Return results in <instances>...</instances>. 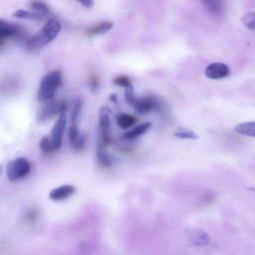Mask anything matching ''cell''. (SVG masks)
Returning a JSON list of instances; mask_svg holds the SVG:
<instances>
[{
  "label": "cell",
  "instance_id": "ffe728a7",
  "mask_svg": "<svg viewBox=\"0 0 255 255\" xmlns=\"http://www.w3.org/2000/svg\"><path fill=\"white\" fill-rule=\"evenodd\" d=\"M29 6L32 9L43 15L48 14L50 11L48 6L41 1H31L29 3Z\"/></svg>",
  "mask_w": 255,
  "mask_h": 255
},
{
  "label": "cell",
  "instance_id": "8fae6325",
  "mask_svg": "<svg viewBox=\"0 0 255 255\" xmlns=\"http://www.w3.org/2000/svg\"><path fill=\"white\" fill-rule=\"evenodd\" d=\"M187 236L190 243L194 246L203 247L208 244L210 238L204 231L197 229H189Z\"/></svg>",
  "mask_w": 255,
  "mask_h": 255
},
{
  "label": "cell",
  "instance_id": "3957f363",
  "mask_svg": "<svg viewBox=\"0 0 255 255\" xmlns=\"http://www.w3.org/2000/svg\"><path fill=\"white\" fill-rule=\"evenodd\" d=\"M31 166L27 159L18 157L9 161L6 166L8 180L14 182L26 177L30 172Z\"/></svg>",
  "mask_w": 255,
  "mask_h": 255
},
{
  "label": "cell",
  "instance_id": "4dcf8cb0",
  "mask_svg": "<svg viewBox=\"0 0 255 255\" xmlns=\"http://www.w3.org/2000/svg\"><path fill=\"white\" fill-rule=\"evenodd\" d=\"M109 99L112 102H116L117 100V96L115 94H111L109 97Z\"/></svg>",
  "mask_w": 255,
  "mask_h": 255
},
{
  "label": "cell",
  "instance_id": "f546056e",
  "mask_svg": "<svg viewBox=\"0 0 255 255\" xmlns=\"http://www.w3.org/2000/svg\"><path fill=\"white\" fill-rule=\"evenodd\" d=\"M79 2L87 8H90L94 4V2L93 0H80L79 1Z\"/></svg>",
  "mask_w": 255,
  "mask_h": 255
},
{
  "label": "cell",
  "instance_id": "277c9868",
  "mask_svg": "<svg viewBox=\"0 0 255 255\" xmlns=\"http://www.w3.org/2000/svg\"><path fill=\"white\" fill-rule=\"evenodd\" d=\"M67 104L65 101L51 100L41 108L38 114V120L40 122H46L57 115L65 114Z\"/></svg>",
  "mask_w": 255,
  "mask_h": 255
},
{
  "label": "cell",
  "instance_id": "2e32d148",
  "mask_svg": "<svg viewBox=\"0 0 255 255\" xmlns=\"http://www.w3.org/2000/svg\"><path fill=\"white\" fill-rule=\"evenodd\" d=\"M202 2L210 13L214 16L222 14L224 10L223 1L218 0H203Z\"/></svg>",
  "mask_w": 255,
  "mask_h": 255
},
{
  "label": "cell",
  "instance_id": "8992f818",
  "mask_svg": "<svg viewBox=\"0 0 255 255\" xmlns=\"http://www.w3.org/2000/svg\"><path fill=\"white\" fill-rule=\"evenodd\" d=\"M111 110L107 107H103L100 111L99 126L100 130L101 141L104 144L108 145L111 142L110 134Z\"/></svg>",
  "mask_w": 255,
  "mask_h": 255
},
{
  "label": "cell",
  "instance_id": "5b68a950",
  "mask_svg": "<svg viewBox=\"0 0 255 255\" xmlns=\"http://www.w3.org/2000/svg\"><path fill=\"white\" fill-rule=\"evenodd\" d=\"M66 123L65 114L60 115L51 129L49 137L54 151L59 149L62 146Z\"/></svg>",
  "mask_w": 255,
  "mask_h": 255
},
{
  "label": "cell",
  "instance_id": "7c38bea8",
  "mask_svg": "<svg viewBox=\"0 0 255 255\" xmlns=\"http://www.w3.org/2000/svg\"><path fill=\"white\" fill-rule=\"evenodd\" d=\"M96 157L98 162L105 167H110L113 164V159L106 149V145L99 142L96 147Z\"/></svg>",
  "mask_w": 255,
  "mask_h": 255
},
{
  "label": "cell",
  "instance_id": "83f0119b",
  "mask_svg": "<svg viewBox=\"0 0 255 255\" xmlns=\"http://www.w3.org/2000/svg\"><path fill=\"white\" fill-rule=\"evenodd\" d=\"M100 79L96 75L91 76L89 80V85L90 88L93 92H95L99 89L100 86Z\"/></svg>",
  "mask_w": 255,
  "mask_h": 255
},
{
  "label": "cell",
  "instance_id": "7a4b0ae2",
  "mask_svg": "<svg viewBox=\"0 0 255 255\" xmlns=\"http://www.w3.org/2000/svg\"><path fill=\"white\" fill-rule=\"evenodd\" d=\"M62 78L59 70H53L42 79L37 93V99L39 102L50 100L62 83Z\"/></svg>",
  "mask_w": 255,
  "mask_h": 255
},
{
  "label": "cell",
  "instance_id": "5bb4252c",
  "mask_svg": "<svg viewBox=\"0 0 255 255\" xmlns=\"http://www.w3.org/2000/svg\"><path fill=\"white\" fill-rule=\"evenodd\" d=\"M113 26L111 21H102L87 29L85 33L88 36L102 34L110 30Z\"/></svg>",
  "mask_w": 255,
  "mask_h": 255
},
{
  "label": "cell",
  "instance_id": "f1b7e54d",
  "mask_svg": "<svg viewBox=\"0 0 255 255\" xmlns=\"http://www.w3.org/2000/svg\"><path fill=\"white\" fill-rule=\"evenodd\" d=\"M37 213L35 209H30L27 213L26 218L29 221H32L36 218Z\"/></svg>",
  "mask_w": 255,
  "mask_h": 255
},
{
  "label": "cell",
  "instance_id": "603a6c76",
  "mask_svg": "<svg viewBox=\"0 0 255 255\" xmlns=\"http://www.w3.org/2000/svg\"><path fill=\"white\" fill-rule=\"evenodd\" d=\"M242 20L247 27L250 29H255V12L246 13L242 17Z\"/></svg>",
  "mask_w": 255,
  "mask_h": 255
},
{
  "label": "cell",
  "instance_id": "cb8c5ba5",
  "mask_svg": "<svg viewBox=\"0 0 255 255\" xmlns=\"http://www.w3.org/2000/svg\"><path fill=\"white\" fill-rule=\"evenodd\" d=\"M80 135L77 126H71L68 131L69 144L72 146Z\"/></svg>",
  "mask_w": 255,
  "mask_h": 255
},
{
  "label": "cell",
  "instance_id": "44dd1931",
  "mask_svg": "<svg viewBox=\"0 0 255 255\" xmlns=\"http://www.w3.org/2000/svg\"><path fill=\"white\" fill-rule=\"evenodd\" d=\"M39 148L40 150L44 153L51 154L53 152V150L49 136H44L40 140Z\"/></svg>",
  "mask_w": 255,
  "mask_h": 255
},
{
  "label": "cell",
  "instance_id": "4316f807",
  "mask_svg": "<svg viewBox=\"0 0 255 255\" xmlns=\"http://www.w3.org/2000/svg\"><path fill=\"white\" fill-rule=\"evenodd\" d=\"M125 98L127 102L131 105L135 97L134 95L133 88L132 85L125 88Z\"/></svg>",
  "mask_w": 255,
  "mask_h": 255
},
{
  "label": "cell",
  "instance_id": "9c48e42d",
  "mask_svg": "<svg viewBox=\"0 0 255 255\" xmlns=\"http://www.w3.org/2000/svg\"><path fill=\"white\" fill-rule=\"evenodd\" d=\"M131 106L139 114L145 115L154 111L157 107V103L154 99L150 97L135 98Z\"/></svg>",
  "mask_w": 255,
  "mask_h": 255
},
{
  "label": "cell",
  "instance_id": "6da1fadb",
  "mask_svg": "<svg viewBox=\"0 0 255 255\" xmlns=\"http://www.w3.org/2000/svg\"><path fill=\"white\" fill-rule=\"evenodd\" d=\"M61 29V25L59 21L55 19H50L39 32L27 40V47L29 49H34L47 44L58 35Z\"/></svg>",
  "mask_w": 255,
  "mask_h": 255
},
{
  "label": "cell",
  "instance_id": "7402d4cb",
  "mask_svg": "<svg viewBox=\"0 0 255 255\" xmlns=\"http://www.w3.org/2000/svg\"><path fill=\"white\" fill-rule=\"evenodd\" d=\"M174 136L180 139H196L198 135L194 132L188 130H181L173 133Z\"/></svg>",
  "mask_w": 255,
  "mask_h": 255
},
{
  "label": "cell",
  "instance_id": "484cf974",
  "mask_svg": "<svg viewBox=\"0 0 255 255\" xmlns=\"http://www.w3.org/2000/svg\"><path fill=\"white\" fill-rule=\"evenodd\" d=\"M86 139L85 134H80L72 147L76 151H79L83 150L86 145Z\"/></svg>",
  "mask_w": 255,
  "mask_h": 255
},
{
  "label": "cell",
  "instance_id": "4fadbf2b",
  "mask_svg": "<svg viewBox=\"0 0 255 255\" xmlns=\"http://www.w3.org/2000/svg\"><path fill=\"white\" fill-rule=\"evenodd\" d=\"M117 126L122 129H128L135 125L137 118L130 114L119 113L116 116Z\"/></svg>",
  "mask_w": 255,
  "mask_h": 255
},
{
  "label": "cell",
  "instance_id": "e0dca14e",
  "mask_svg": "<svg viewBox=\"0 0 255 255\" xmlns=\"http://www.w3.org/2000/svg\"><path fill=\"white\" fill-rule=\"evenodd\" d=\"M235 130L241 134L255 137V122L240 123L235 127Z\"/></svg>",
  "mask_w": 255,
  "mask_h": 255
},
{
  "label": "cell",
  "instance_id": "d6986e66",
  "mask_svg": "<svg viewBox=\"0 0 255 255\" xmlns=\"http://www.w3.org/2000/svg\"><path fill=\"white\" fill-rule=\"evenodd\" d=\"M13 15L15 17L20 19H40L43 17V15L37 12H31L23 9L17 10L14 12Z\"/></svg>",
  "mask_w": 255,
  "mask_h": 255
},
{
  "label": "cell",
  "instance_id": "9a60e30c",
  "mask_svg": "<svg viewBox=\"0 0 255 255\" xmlns=\"http://www.w3.org/2000/svg\"><path fill=\"white\" fill-rule=\"evenodd\" d=\"M151 126V123L150 122L141 124L132 129L124 133L122 136L126 140L133 139L146 132Z\"/></svg>",
  "mask_w": 255,
  "mask_h": 255
},
{
  "label": "cell",
  "instance_id": "30bf717a",
  "mask_svg": "<svg viewBox=\"0 0 255 255\" xmlns=\"http://www.w3.org/2000/svg\"><path fill=\"white\" fill-rule=\"evenodd\" d=\"M75 191V188L71 185H63L55 188L49 193L50 198L55 201L65 200L70 197Z\"/></svg>",
  "mask_w": 255,
  "mask_h": 255
},
{
  "label": "cell",
  "instance_id": "52a82bcc",
  "mask_svg": "<svg viewBox=\"0 0 255 255\" xmlns=\"http://www.w3.org/2000/svg\"><path fill=\"white\" fill-rule=\"evenodd\" d=\"M24 29L18 24L9 23L1 20L0 21V44L2 45L4 40L12 37L20 36Z\"/></svg>",
  "mask_w": 255,
  "mask_h": 255
},
{
  "label": "cell",
  "instance_id": "ba28073f",
  "mask_svg": "<svg viewBox=\"0 0 255 255\" xmlns=\"http://www.w3.org/2000/svg\"><path fill=\"white\" fill-rule=\"evenodd\" d=\"M230 70L228 66L222 63L215 62L209 65L206 68V77L212 79H219L228 76Z\"/></svg>",
  "mask_w": 255,
  "mask_h": 255
},
{
  "label": "cell",
  "instance_id": "ac0fdd59",
  "mask_svg": "<svg viewBox=\"0 0 255 255\" xmlns=\"http://www.w3.org/2000/svg\"><path fill=\"white\" fill-rule=\"evenodd\" d=\"M83 101L81 99H78L73 106L70 117V125L77 126V122L81 110Z\"/></svg>",
  "mask_w": 255,
  "mask_h": 255
},
{
  "label": "cell",
  "instance_id": "d4e9b609",
  "mask_svg": "<svg viewBox=\"0 0 255 255\" xmlns=\"http://www.w3.org/2000/svg\"><path fill=\"white\" fill-rule=\"evenodd\" d=\"M113 83L116 85L125 87V88L132 85L130 78L127 76L124 75L116 77L113 80Z\"/></svg>",
  "mask_w": 255,
  "mask_h": 255
}]
</instances>
